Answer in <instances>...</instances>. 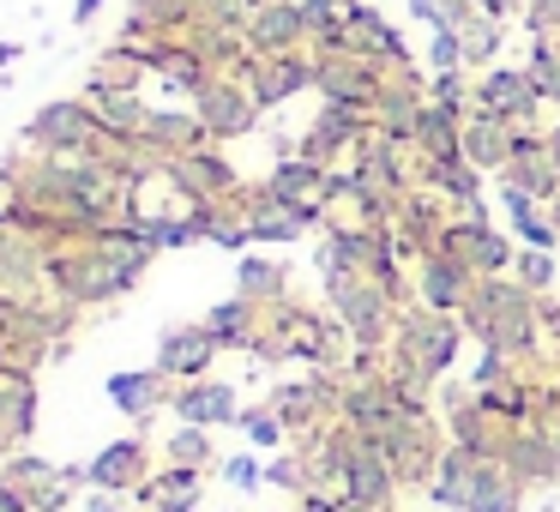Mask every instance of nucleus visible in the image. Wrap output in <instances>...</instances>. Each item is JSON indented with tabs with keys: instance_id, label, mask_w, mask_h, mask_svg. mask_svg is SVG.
<instances>
[{
	"instance_id": "obj_1",
	"label": "nucleus",
	"mask_w": 560,
	"mask_h": 512,
	"mask_svg": "<svg viewBox=\"0 0 560 512\" xmlns=\"http://www.w3.org/2000/svg\"><path fill=\"white\" fill-rule=\"evenodd\" d=\"M458 319L482 350L512 356L518 368L542 356V295H530L518 278H476Z\"/></svg>"
},
{
	"instance_id": "obj_2",
	"label": "nucleus",
	"mask_w": 560,
	"mask_h": 512,
	"mask_svg": "<svg viewBox=\"0 0 560 512\" xmlns=\"http://www.w3.org/2000/svg\"><path fill=\"white\" fill-rule=\"evenodd\" d=\"M428 494L446 512H524V494H530V488H524L518 476H506L500 458H476V452H464L446 440Z\"/></svg>"
},
{
	"instance_id": "obj_3",
	"label": "nucleus",
	"mask_w": 560,
	"mask_h": 512,
	"mask_svg": "<svg viewBox=\"0 0 560 512\" xmlns=\"http://www.w3.org/2000/svg\"><path fill=\"white\" fill-rule=\"evenodd\" d=\"M326 302H331V319L343 326V338H350L355 350H386L392 326H398V314H404L368 271H331Z\"/></svg>"
},
{
	"instance_id": "obj_4",
	"label": "nucleus",
	"mask_w": 560,
	"mask_h": 512,
	"mask_svg": "<svg viewBox=\"0 0 560 512\" xmlns=\"http://www.w3.org/2000/svg\"><path fill=\"white\" fill-rule=\"evenodd\" d=\"M464 319L458 314H434V307H422V302H410L398 314V326H392V350H404L416 368H422L428 380H446L452 368H458V356H464Z\"/></svg>"
},
{
	"instance_id": "obj_5",
	"label": "nucleus",
	"mask_w": 560,
	"mask_h": 512,
	"mask_svg": "<svg viewBox=\"0 0 560 512\" xmlns=\"http://www.w3.org/2000/svg\"><path fill=\"white\" fill-rule=\"evenodd\" d=\"M97 139H103V127H97V115H91L85 97L43 103L25 121V146L43 151V158H85V151H97Z\"/></svg>"
},
{
	"instance_id": "obj_6",
	"label": "nucleus",
	"mask_w": 560,
	"mask_h": 512,
	"mask_svg": "<svg viewBox=\"0 0 560 512\" xmlns=\"http://www.w3.org/2000/svg\"><path fill=\"white\" fill-rule=\"evenodd\" d=\"M314 73H319V61L302 49V55H247L235 79H242L247 97L266 115V109H283L290 97H302V91H314Z\"/></svg>"
},
{
	"instance_id": "obj_7",
	"label": "nucleus",
	"mask_w": 560,
	"mask_h": 512,
	"mask_svg": "<svg viewBox=\"0 0 560 512\" xmlns=\"http://www.w3.org/2000/svg\"><path fill=\"white\" fill-rule=\"evenodd\" d=\"M470 103L488 115H506L512 127H536V115L548 109L542 91H536V79L524 73V67H482V73H470Z\"/></svg>"
},
{
	"instance_id": "obj_8",
	"label": "nucleus",
	"mask_w": 560,
	"mask_h": 512,
	"mask_svg": "<svg viewBox=\"0 0 560 512\" xmlns=\"http://www.w3.org/2000/svg\"><path fill=\"white\" fill-rule=\"evenodd\" d=\"M374 133V109H350V103H326V109L307 121L302 151L295 158L319 163V170H338V158H355V146Z\"/></svg>"
},
{
	"instance_id": "obj_9",
	"label": "nucleus",
	"mask_w": 560,
	"mask_h": 512,
	"mask_svg": "<svg viewBox=\"0 0 560 512\" xmlns=\"http://www.w3.org/2000/svg\"><path fill=\"white\" fill-rule=\"evenodd\" d=\"M434 247L452 259H464L476 278H512V259H518V242H512V235H500L494 223H470V218H446V230H440Z\"/></svg>"
},
{
	"instance_id": "obj_10",
	"label": "nucleus",
	"mask_w": 560,
	"mask_h": 512,
	"mask_svg": "<svg viewBox=\"0 0 560 512\" xmlns=\"http://www.w3.org/2000/svg\"><path fill=\"white\" fill-rule=\"evenodd\" d=\"M163 182H170L182 199H235V194H247V182L235 175V163L223 158L218 146H199V151L170 158L163 163Z\"/></svg>"
},
{
	"instance_id": "obj_11",
	"label": "nucleus",
	"mask_w": 560,
	"mask_h": 512,
	"mask_svg": "<svg viewBox=\"0 0 560 512\" xmlns=\"http://www.w3.org/2000/svg\"><path fill=\"white\" fill-rule=\"evenodd\" d=\"M194 115L206 121L211 146H230V139H242V133H254V127H259V103L247 97V85L235 73L211 79V85L194 97Z\"/></svg>"
},
{
	"instance_id": "obj_12",
	"label": "nucleus",
	"mask_w": 560,
	"mask_h": 512,
	"mask_svg": "<svg viewBox=\"0 0 560 512\" xmlns=\"http://www.w3.org/2000/svg\"><path fill=\"white\" fill-rule=\"evenodd\" d=\"M314 61H319V73H314L319 103L374 109V97L386 91V67H380V61H362V55H314Z\"/></svg>"
},
{
	"instance_id": "obj_13",
	"label": "nucleus",
	"mask_w": 560,
	"mask_h": 512,
	"mask_svg": "<svg viewBox=\"0 0 560 512\" xmlns=\"http://www.w3.org/2000/svg\"><path fill=\"white\" fill-rule=\"evenodd\" d=\"M494 182H512V187H524L530 199H560V163H555V151H548V133L542 127H512V163L494 175Z\"/></svg>"
},
{
	"instance_id": "obj_14",
	"label": "nucleus",
	"mask_w": 560,
	"mask_h": 512,
	"mask_svg": "<svg viewBox=\"0 0 560 512\" xmlns=\"http://www.w3.org/2000/svg\"><path fill=\"white\" fill-rule=\"evenodd\" d=\"M223 356V344L206 331V319H194V326H170L158 338V374H170L175 386H187V380H211V362Z\"/></svg>"
},
{
	"instance_id": "obj_15",
	"label": "nucleus",
	"mask_w": 560,
	"mask_h": 512,
	"mask_svg": "<svg viewBox=\"0 0 560 512\" xmlns=\"http://www.w3.org/2000/svg\"><path fill=\"white\" fill-rule=\"evenodd\" d=\"M410 283H416V302L422 307H434V314H464V302H470V290H476V271L434 247V254L416 259Z\"/></svg>"
},
{
	"instance_id": "obj_16",
	"label": "nucleus",
	"mask_w": 560,
	"mask_h": 512,
	"mask_svg": "<svg viewBox=\"0 0 560 512\" xmlns=\"http://www.w3.org/2000/svg\"><path fill=\"white\" fill-rule=\"evenodd\" d=\"M158 470L151 464V440L145 434H121L109 440V446L97 452V458L85 464V488H109V494H133L145 476Z\"/></svg>"
},
{
	"instance_id": "obj_17",
	"label": "nucleus",
	"mask_w": 560,
	"mask_h": 512,
	"mask_svg": "<svg viewBox=\"0 0 560 512\" xmlns=\"http://www.w3.org/2000/svg\"><path fill=\"white\" fill-rule=\"evenodd\" d=\"M103 392H109V404L127 416V422L145 428L158 410H170L175 380H170V374H158V368H115V374L103 380Z\"/></svg>"
},
{
	"instance_id": "obj_18",
	"label": "nucleus",
	"mask_w": 560,
	"mask_h": 512,
	"mask_svg": "<svg viewBox=\"0 0 560 512\" xmlns=\"http://www.w3.org/2000/svg\"><path fill=\"white\" fill-rule=\"evenodd\" d=\"M247 55H302L307 49V19L302 0H266L254 19H247Z\"/></svg>"
},
{
	"instance_id": "obj_19",
	"label": "nucleus",
	"mask_w": 560,
	"mask_h": 512,
	"mask_svg": "<svg viewBox=\"0 0 560 512\" xmlns=\"http://www.w3.org/2000/svg\"><path fill=\"white\" fill-rule=\"evenodd\" d=\"M170 410H175V422H187V428H235L242 392H235L230 380H187V386H175Z\"/></svg>"
},
{
	"instance_id": "obj_20",
	"label": "nucleus",
	"mask_w": 560,
	"mask_h": 512,
	"mask_svg": "<svg viewBox=\"0 0 560 512\" xmlns=\"http://www.w3.org/2000/svg\"><path fill=\"white\" fill-rule=\"evenodd\" d=\"M464 109L470 103H422L416 121V163H458L464 158Z\"/></svg>"
},
{
	"instance_id": "obj_21",
	"label": "nucleus",
	"mask_w": 560,
	"mask_h": 512,
	"mask_svg": "<svg viewBox=\"0 0 560 512\" xmlns=\"http://www.w3.org/2000/svg\"><path fill=\"white\" fill-rule=\"evenodd\" d=\"M464 163H476V170L494 182L500 170L512 163V121L506 115H488V109H464Z\"/></svg>"
},
{
	"instance_id": "obj_22",
	"label": "nucleus",
	"mask_w": 560,
	"mask_h": 512,
	"mask_svg": "<svg viewBox=\"0 0 560 512\" xmlns=\"http://www.w3.org/2000/svg\"><path fill=\"white\" fill-rule=\"evenodd\" d=\"M199 494H206V470H182V464H158L133 488L139 512H199Z\"/></svg>"
},
{
	"instance_id": "obj_23",
	"label": "nucleus",
	"mask_w": 560,
	"mask_h": 512,
	"mask_svg": "<svg viewBox=\"0 0 560 512\" xmlns=\"http://www.w3.org/2000/svg\"><path fill=\"white\" fill-rule=\"evenodd\" d=\"M350 55H362V61H380V67H398V61H410V43H404V31L392 25L380 7H355V19H350Z\"/></svg>"
},
{
	"instance_id": "obj_24",
	"label": "nucleus",
	"mask_w": 560,
	"mask_h": 512,
	"mask_svg": "<svg viewBox=\"0 0 560 512\" xmlns=\"http://www.w3.org/2000/svg\"><path fill=\"white\" fill-rule=\"evenodd\" d=\"M242 223H247V242H254V247L302 242V218H295L283 199H271L266 187H247V194H242Z\"/></svg>"
},
{
	"instance_id": "obj_25",
	"label": "nucleus",
	"mask_w": 560,
	"mask_h": 512,
	"mask_svg": "<svg viewBox=\"0 0 560 512\" xmlns=\"http://www.w3.org/2000/svg\"><path fill=\"white\" fill-rule=\"evenodd\" d=\"M139 146H145L158 163H170V158H182V151L211 146V133H206V121H199L194 109H151L145 139H139Z\"/></svg>"
},
{
	"instance_id": "obj_26",
	"label": "nucleus",
	"mask_w": 560,
	"mask_h": 512,
	"mask_svg": "<svg viewBox=\"0 0 560 512\" xmlns=\"http://www.w3.org/2000/svg\"><path fill=\"white\" fill-rule=\"evenodd\" d=\"M85 103H91V115H97L103 139H127V146L145 139L151 103L139 97V91H85Z\"/></svg>"
},
{
	"instance_id": "obj_27",
	"label": "nucleus",
	"mask_w": 560,
	"mask_h": 512,
	"mask_svg": "<svg viewBox=\"0 0 560 512\" xmlns=\"http://www.w3.org/2000/svg\"><path fill=\"white\" fill-rule=\"evenodd\" d=\"M494 199L506 206V223H512V235H518V247H542V254H555V247H560V235H555V223H548L542 199H530L524 187H512V182H494Z\"/></svg>"
},
{
	"instance_id": "obj_28",
	"label": "nucleus",
	"mask_w": 560,
	"mask_h": 512,
	"mask_svg": "<svg viewBox=\"0 0 560 512\" xmlns=\"http://www.w3.org/2000/svg\"><path fill=\"white\" fill-rule=\"evenodd\" d=\"M500 464H506V476H518L524 488H548V482H560L555 452H548L542 428H512V434H506V452H500Z\"/></svg>"
},
{
	"instance_id": "obj_29",
	"label": "nucleus",
	"mask_w": 560,
	"mask_h": 512,
	"mask_svg": "<svg viewBox=\"0 0 560 512\" xmlns=\"http://www.w3.org/2000/svg\"><path fill=\"white\" fill-rule=\"evenodd\" d=\"M259 326H266V307L247 302V295H230V302L206 307V331L223 344V350H247V356H254Z\"/></svg>"
},
{
	"instance_id": "obj_30",
	"label": "nucleus",
	"mask_w": 560,
	"mask_h": 512,
	"mask_svg": "<svg viewBox=\"0 0 560 512\" xmlns=\"http://www.w3.org/2000/svg\"><path fill=\"white\" fill-rule=\"evenodd\" d=\"M31 434H37V380L31 374H0V440L19 452Z\"/></svg>"
},
{
	"instance_id": "obj_31",
	"label": "nucleus",
	"mask_w": 560,
	"mask_h": 512,
	"mask_svg": "<svg viewBox=\"0 0 560 512\" xmlns=\"http://www.w3.org/2000/svg\"><path fill=\"white\" fill-rule=\"evenodd\" d=\"M259 187H266L271 199H283L290 211L326 206V199H319V187H326V170H319V163H307V158H278V163H271V175H266Z\"/></svg>"
},
{
	"instance_id": "obj_32",
	"label": "nucleus",
	"mask_w": 560,
	"mask_h": 512,
	"mask_svg": "<svg viewBox=\"0 0 560 512\" xmlns=\"http://www.w3.org/2000/svg\"><path fill=\"white\" fill-rule=\"evenodd\" d=\"M145 49L139 43H115V49L97 55V67H91L85 91H139V79H145Z\"/></svg>"
},
{
	"instance_id": "obj_33",
	"label": "nucleus",
	"mask_w": 560,
	"mask_h": 512,
	"mask_svg": "<svg viewBox=\"0 0 560 512\" xmlns=\"http://www.w3.org/2000/svg\"><path fill=\"white\" fill-rule=\"evenodd\" d=\"M235 295H247V302H283L290 295V266H278V259L266 254H242L235 259Z\"/></svg>"
},
{
	"instance_id": "obj_34",
	"label": "nucleus",
	"mask_w": 560,
	"mask_h": 512,
	"mask_svg": "<svg viewBox=\"0 0 560 512\" xmlns=\"http://www.w3.org/2000/svg\"><path fill=\"white\" fill-rule=\"evenodd\" d=\"M0 482H13L19 494L37 507V500L49 494L55 482H61V464H49L43 452H25V446H19V452H7V464H0Z\"/></svg>"
},
{
	"instance_id": "obj_35",
	"label": "nucleus",
	"mask_w": 560,
	"mask_h": 512,
	"mask_svg": "<svg viewBox=\"0 0 560 512\" xmlns=\"http://www.w3.org/2000/svg\"><path fill=\"white\" fill-rule=\"evenodd\" d=\"M458 43H464V67H470V73H482V67L500 61L506 25H500V19H488V13H470V19L458 25Z\"/></svg>"
},
{
	"instance_id": "obj_36",
	"label": "nucleus",
	"mask_w": 560,
	"mask_h": 512,
	"mask_svg": "<svg viewBox=\"0 0 560 512\" xmlns=\"http://www.w3.org/2000/svg\"><path fill=\"white\" fill-rule=\"evenodd\" d=\"M163 464H182V470H218V446H211V428H175L163 440Z\"/></svg>"
},
{
	"instance_id": "obj_37",
	"label": "nucleus",
	"mask_w": 560,
	"mask_h": 512,
	"mask_svg": "<svg viewBox=\"0 0 560 512\" xmlns=\"http://www.w3.org/2000/svg\"><path fill=\"white\" fill-rule=\"evenodd\" d=\"M524 73L536 79L548 109H560V37H530V55H524Z\"/></svg>"
},
{
	"instance_id": "obj_38",
	"label": "nucleus",
	"mask_w": 560,
	"mask_h": 512,
	"mask_svg": "<svg viewBox=\"0 0 560 512\" xmlns=\"http://www.w3.org/2000/svg\"><path fill=\"white\" fill-rule=\"evenodd\" d=\"M235 428H242L247 446H259V452H283V440H290V428H283V416L271 410V404H242Z\"/></svg>"
},
{
	"instance_id": "obj_39",
	"label": "nucleus",
	"mask_w": 560,
	"mask_h": 512,
	"mask_svg": "<svg viewBox=\"0 0 560 512\" xmlns=\"http://www.w3.org/2000/svg\"><path fill=\"white\" fill-rule=\"evenodd\" d=\"M266 482H271V488H283V494H295V500L314 494V488H319V482H314V464H307L295 446H283L278 458L266 464Z\"/></svg>"
},
{
	"instance_id": "obj_40",
	"label": "nucleus",
	"mask_w": 560,
	"mask_h": 512,
	"mask_svg": "<svg viewBox=\"0 0 560 512\" xmlns=\"http://www.w3.org/2000/svg\"><path fill=\"white\" fill-rule=\"evenodd\" d=\"M410 7V19H422L428 31H458L464 19L476 13V0H404Z\"/></svg>"
},
{
	"instance_id": "obj_41",
	"label": "nucleus",
	"mask_w": 560,
	"mask_h": 512,
	"mask_svg": "<svg viewBox=\"0 0 560 512\" xmlns=\"http://www.w3.org/2000/svg\"><path fill=\"white\" fill-rule=\"evenodd\" d=\"M512 278H518L530 295H548V290H555V254H542V247H518Z\"/></svg>"
},
{
	"instance_id": "obj_42",
	"label": "nucleus",
	"mask_w": 560,
	"mask_h": 512,
	"mask_svg": "<svg viewBox=\"0 0 560 512\" xmlns=\"http://www.w3.org/2000/svg\"><path fill=\"white\" fill-rule=\"evenodd\" d=\"M428 67H434V73H470V67H464L458 31H434V37H428Z\"/></svg>"
},
{
	"instance_id": "obj_43",
	"label": "nucleus",
	"mask_w": 560,
	"mask_h": 512,
	"mask_svg": "<svg viewBox=\"0 0 560 512\" xmlns=\"http://www.w3.org/2000/svg\"><path fill=\"white\" fill-rule=\"evenodd\" d=\"M266 0H206V25H223V31H247V19L259 13Z\"/></svg>"
},
{
	"instance_id": "obj_44",
	"label": "nucleus",
	"mask_w": 560,
	"mask_h": 512,
	"mask_svg": "<svg viewBox=\"0 0 560 512\" xmlns=\"http://www.w3.org/2000/svg\"><path fill=\"white\" fill-rule=\"evenodd\" d=\"M218 470H223V482H230V488H259V482H266V464H259L254 452H235V458L218 464Z\"/></svg>"
},
{
	"instance_id": "obj_45",
	"label": "nucleus",
	"mask_w": 560,
	"mask_h": 512,
	"mask_svg": "<svg viewBox=\"0 0 560 512\" xmlns=\"http://www.w3.org/2000/svg\"><path fill=\"white\" fill-rule=\"evenodd\" d=\"M428 97L434 103H470V73H434L428 79Z\"/></svg>"
},
{
	"instance_id": "obj_46",
	"label": "nucleus",
	"mask_w": 560,
	"mask_h": 512,
	"mask_svg": "<svg viewBox=\"0 0 560 512\" xmlns=\"http://www.w3.org/2000/svg\"><path fill=\"white\" fill-rule=\"evenodd\" d=\"M85 512H139V500L133 494H109V488H91Z\"/></svg>"
},
{
	"instance_id": "obj_47",
	"label": "nucleus",
	"mask_w": 560,
	"mask_h": 512,
	"mask_svg": "<svg viewBox=\"0 0 560 512\" xmlns=\"http://www.w3.org/2000/svg\"><path fill=\"white\" fill-rule=\"evenodd\" d=\"M476 13H488V19H500V25H506L512 13H524V0H476Z\"/></svg>"
},
{
	"instance_id": "obj_48",
	"label": "nucleus",
	"mask_w": 560,
	"mask_h": 512,
	"mask_svg": "<svg viewBox=\"0 0 560 512\" xmlns=\"http://www.w3.org/2000/svg\"><path fill=\"white\" fill-rule=\"evenodd\" d=\"M0 512H31V500H25V494H19V488H13V482H0Z\"/></svg>"
},
{
	"instance_id": "obj_49",
	"label": "nucleus",
	"mask_w": 560,
	"mask_h": 512,
	"mask_svg": "<svg viewBox=\"0 0 560 512\" xmlns=\"http://www.w3.org/2000/svg\"><path fill=\"white\" fill-rule=\"evenodd\" d=\"M103 13V0H73V25H91Z\"/></svg>"
},
{
	"instance_id": "obj_50",
	"label": "nucleus",
	"mask_w": 560,
	"mask_h": 512,
	"mask_svg": "<svg viewBox=\"0 0 560 512\" xmlns=\"http://www.w3.org/2000/svg\"><path fill=\"white\" fill-rule=\"evenodd\" d=\"M13 61H25V49L19 43H0V73H13Z\"/></svg>"
},
{
	"instance_id": "obj_51",
	"label": "nucleus",
	"mask_w": 560,
	"mask_h": 512,
	"mask_svg": "<svg viewBox=\"0 0 560 512\" xmlns=\"http://www.w3.org/2000/svg\"><path fill=\"white\" fill-rule=\"evenodd\" d=\"M548 151H555V163H560V121L548 127Z\"/></svg>"
},
{
	"instance_id": "obj_52",
	"label": "nucleus",
	"mask_w": 560,
	"mask_h": 512,
	"mask_svg": "<svg viewBox=\"0 0 560 512\" xmlns=\"http://www.w3.org/2000/svg\"><path fill=\"white\" fill-rule=\"evenodd\" d=\"M548 223H555V235H560V199H548Z\"/></svg>"
},
{
	"instance_id": "obj_53",
	"label": "nucleus",
	"mask_w": 560,
	"mask_h": 512,
	"mask_svg": "<svg viewBox=\"0 0 560 512\" xmlns=\"http://www.w3.org/2000/svg\"><path fill=\"white\" fill-rule=\"evenodd\" d=\"M7 452H13V446H7V440H0V464H7Z\"/></svg>"
}]
</instances>
